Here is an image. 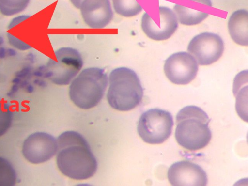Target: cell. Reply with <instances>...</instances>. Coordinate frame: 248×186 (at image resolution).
I'll return each instance as SVG.
<instances>
[{
    "instance_id": "cell-9",
    "label": "cell",
    "mask_w": 248,
    "mask_h": 186,
    "mask_svg": "<svg viewBox=\"0 0 248 186\" xmlns=\"http://www.w3.org/2000/svg\"><path fill=\"white\" fill-rule=\"evenodd\" d=\"M58 143L51 135L37 132L29 135L22 149L25 158L32 164H40L50 160L56 154Z\"/></svg>"
},
{
    "instance_id": "cell-20",
    "label": "cell",
    "mask_w": 248,
    "mask_h": 186,
    "mask_svg": "<svg viewBox=\"0 0 248 186\" xmlns=\"http://www.w3.org/2000/svg\"><path fill=\"white\" fill-rule=\"evenodd\" d=\"M29 17L30 16H28L22 15L17 17H15V18L13 19L12 20H11L8 26V29H10L13 28L14 26L17 25L19 23L25 20Z\"/></svg>"
},
{
    "instance_id": "cell-16",
    "label": "cell",
    "mask_w": 248,
    "mask_h": 186,
    "mask_svg": "<svg viewBox=\"0 0 248 186\" xmlns=\"http://www.w3.org/2000/svg\"><path fill=\"white\" fill-rule=\"evenodd\" d=\"M16 179V170L11 163L0 157V186H13Z\"/></svg>"
},
{
    "instance_id": "cell-12",
    "label": "cell",
    "mask_w": 248,
    "mask_h": 186,
    "mask_svg": "<svg viewBox=\"0 0 248 186\" xmlns=\"http://www.w3.org/2000/svg\"><path fill=\"white\" fill-rule=\"evenodd\" d=\"M79 9L84 22L92 28H104L113 16L109 0H84Z\"/></svg>"
},
{
    "instance_id": "cell-5",
    "label": "cell",
    "mask_w": 248,
    "mask_h": 186,
    "mask_svg": "<svg viewBox=\"0 0 248 186\" xmlns=\"http://www.w3.org/2000/svg\"><path fill=\"white\" fill-rule=\"evenodd\" d=\"M173 124L170 112L159 108H152L140 116L137 130L144 142L152 144H161L170 136Z\"/></svg>"
},
{
    "instance_id": "cell-11",
    "label": "cell",
    "mask_w": 248,
    "mask_h": 186,
    "mask_svg": "<svg viewBox=\"0 0 248 186\" xmlns=\"http://www.w3.org/2000/svg\"><path fill=\"white\" fill-rule=\"evenodd\" d=\"M159 26H157L150 16L145 13L141 20L143 32L150 38L156 41L165 40L170 38L178 27L177 16L171 9L165 7H159Z\"/></svg>"
},
{
    "instance_id": "cell-21",
    "label": "cell",
    "mask_w": 248,
    "mask_h": 186,
    "mask_svg": "<svg viewBox=\"0 0 248 186\" xmlns=\"http://www.w3.org/2000/svg\"><path fill=\"white\" fill-rule=\"evenodd\" d=\"M73 5L78 9L80 8V5L84 0H70Z\"/></svg>"
},
{
    "instance_id": "cell-1",
    "label": "cell",
    "mask_w": 248,
    "mask_h": 186,
    "mask_svg": "<svg viewBox=\"0 0 248 186\" xmlns=\"http://www.w3.org/2000/svg\"><path fill=\"white\" fill-rule=\"evenodd\" d=\"M57 140V164L63 174L81 180L89 178L95 173L96 159L82 135L73 131H65Z\"/></svg>"
},
{
    "instance_id": "cell-13",
    "label": "cell",
    "mask_w": 248,
    "mask_h": 186,
    "mask_svg": "<svg viewBox=\"0 0 248 186\" xmlns=\"http://www.w3.org/2000/svg\"><path fill=\"white\" fill-rule=\"evenodd\" d=\"M212 6L210 0H182L173 7L179 22L185 25H197L209 16V8Z\"/></svg>"
},
{
    "instance_id": "cell-2",
    "label": "cell",
    "mask_w": 248,
    "mask_h": 186,
    "mask_svg": "<svg viewBox=\"0 0 248 186\" xmlns=\"http://www.w3.org/2000/svg\"><path fill=\"white\" fill-rule=\"evenodd\" d=\"M175 139L182 147L196 151L203 148L209 143L211 131L210 121L207 113L196 106L182 108L176 117Z\"/></svg>"
},
{
    "instance_id": "cell-17",
    "label": "cell",
    "mask_w": 248,
    "mask_h": 186,
    "mask_svg": "<svg viewBox=\"0 0 248 186\" xmlns=\"http://www.w3.org/2000/svg\"><path fill=\"white\" fill-rule=\"evenodd\" d=\"M30 0H0V11L5 16H12L24 11Z\"/></svg>"
},
{
    "instance_id": "cell-18",
    "label": "cell",
    "mask_w": 248,
    "mask_h": 186,
    "mask_svg": "<svg viewBox=\"0 0 248 186\" xmlns=\"http://www.w3.org/2000/svg\"><path fill=\"white\" fill-rule=\"evenodd\" d=\"M13 120V111L10 105L0 98V137L10 128Z\"/></svg>"
},
{
    "instance_id": "cell-19",
    "label": "cell",
    "mask_w": 248,
    "mask_h": 186,
    "mask_svg": "<svg viewBox=\"0 0 248 186\" xmlns=\"http://www.w3.org/2000/svg\"><path fill=\"white\" fill-rule=\"evenodd\" d=\"M7 38L9 43L15 48L19 50L23 51L28 50L31 47L28 44L22 41L19 39L17 38L12 34L10 33L7 34Z\"/></svg>"
},
{
    "instance_id": "cell-10",
    "label": "cell",
    "mask_w": 248,
    "mask_h": 186,
    "mask_svg": "<svg viewBox=\"0 0 248 186\" xmlns=\"http://www.w3.org/2000/svg\"><path fill=\"white\" fill-rule=\"evenodd\" d=\"M168 179L173 186H205L208 182L202 167L187 160L172 164L168 171Z\"/></svg>"
},
{
    "instance_id": "cell-6",
    "label": "cell",
    "mask_w": 248,
    "mask_h": 186,
    "mask_svg": "<svg viewBox=\"0 0 248 186\" xmlns=\"http://www.w3.org/2000/svg\"><path fill=\"white\" fill-rule=\"evenodd\" d=\"M56 61L50 58L46 66V76L53 83L66 85L77 75L83 65L79 52L69 47H62L55 52Z\"/></svg>"
},
{
    "instance_id": "cell-3",
    "label": "cell",
    "mask_w": 248,
    "mask_h": 186,
    "mask_svg": "<svg viewBox=\"0 0 248 186\" xmlns=\"http://www.w3.org/2000/svg\"><path fill=\"white\" fill-rule=\"evenodd\" d=\"M107 99L110 106L119 111H129L139 105L143 89L136 72L127 67L113 69L109 76Z\"/></svg>"
},
{
    "instance_id": "cell-7",
    "label": "cell",
    "mask_w": 248,
    "mask_h": 186,
    "mask_svg": "<svg viewBox=\"0 0 248 186\" xmlns=\"http://www.w3.org/2000/svg\"><path fill=\"white\" fill-rule=\"evenodd\" d=\"M224 50V42L218 34L203 32L194 37L190 41L188 51L201 65H209L222 56Z\"/></svg>"
},
{
    "instance_id": "cell-4",
    "label": "cell",
    "mask_w": 248,
    "mask_h": 186,
    "mask_svg": "<svg viewBox=\"0 0 248 186\" xmlns=\"http://www.w3.org/2000/svg\"><path fill=\"white\" fill-rule=\"evenodd\" d=\"M107 85V75L103 69L97 67L86 68L70 85V99L81 108H91L100 102Z\"/></svg>"
},
{
    "instance_id": "cell-8",
    "label": "cell",
    "mask_w": 248,
    "mask_h": 186,
    "mask_svg": "<svg viewBox=\"0 0 248 186\" xmlns=\"http://www.w3.org/2000/svg\"><path fill=\"white\" fill-rule=\"evenodd\" d=\"M164 71L168 79L177 85H186L194 79L198 71L195 59L186 52L172 54L165 61Z\"/></svg>"
},
{
    "instance_id": "cell-15",
    "label": "cell",
    "mask_w": 248,
    "mask_h": 186,
    "mask_svg": "<svg viewBox=\"0 0 248 186\" xmlns=\"http://www.w3.org/2000/svg\"><path fill=\"white\" fill-rule=\"evenodd\" d=\"M116 13L124 17H131L139 14L142 8L136 0H112Z\"/></svg>"
},
{
    "instance_id": "cell-14",
    "label": "cell",
    "mask_w": 248,
    "mask_h": 186,
    "mask_svg": "<svg viewBox=\"0 0 248 186\" xmlns=\"http://www.w3.org/2000/svg\"><path fill=\"white\" fill-rule=\"evenodd\" d=\"M228 30L232 39L237 44L248 46V12L245 9L234 12L228 21Z\"/></svg>"
}]
</instances>
